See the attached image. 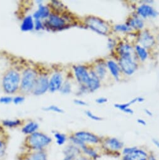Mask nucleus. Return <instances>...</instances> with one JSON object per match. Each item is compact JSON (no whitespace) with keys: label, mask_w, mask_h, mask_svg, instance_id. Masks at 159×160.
I'll return each mask as SVG.
<instances>
[{"label":"nucleus","mask_w":159,"mask_h":160,"mask_svg":"<svg viewBox=\"0 0 159 160\" xmlns=\"http://www.w3.org/2000/svg\"><path fill=\"white\" fill-rule=\"evenodd\" d=\"M127 24L132 30H140L144 27L143 20L137 15L133 16L132 17H130L128 20Z\"/></svg>","instance_id":"nucleus-23"},{"label":"nucleus","mask_w":159,"mask_h":160,"mask_svg":"<svg viewBox=\"0 0 159 160\" xmlns=\"http://www.w3.org/2000/svg\"><path fill=\"white\" fill-rule=\"evenodd\" d=\"M21 72L15 68H10L3 73L1 86L3 91L8 96L20 92Z\"/></svg>","instance_id":"nucleus-2"},{"label":"nucleus","mask_w":159,"mask_h":160,"mask_svg":"<svg viewBox=\"0 0 159 160\" xmlns=\"http://www.w3.org/2000/svg\"><path fill=\"white\" fill-rule=\"evenodd\" d=\"M44 22L45 28L52 31H60L68 27V22L63 15L51 12L49 17Z\"/></svg>","instance_id":"nucleus-6"},{"label":"nucleus","mask_w":159,"mask_h":160,"mask_svg":"<svg viewBox=\"0 0 159 160\" xmlns=\"http://www.w3.org/2000/svg\"><path fill=\"white\" fill-rule=\"evenodd\" d=\"M75 160H92V159L82 154L81 155H80L78 157H77Z\"/></svg>","instance_id":"nucleus-41"},{"label":"nucleus","mask_w":159,"mask_h":160,"mask_svg":"<svg viewBox=\"0 0 159 160\" xmlns=\"http://www.w3.org/2000/svg\"><path fill=\"white\" fill-rule=\"evenodd\" d=\"M138 102V98H136L135 99H132L130 102H127V103H125V104H116L114 105L115 108H116L117 109L127 113L128 114H132L133 113V111L130 108V106L132 104H133L136 102Z\"/></svg>","instance_id":"nucleus-26"},{"label":"nucleus","mask_w":159,"mask_h":160,"mask_svg":"<svg viewBox=\"0 0 159 160\" xmlns=\"http://www.w3.org/2000/svg\"><path fill=\"white\" fill-rule=\"evenodd\" d=\"M64 82L63 75L60 72H55L49 78V92L55 93L60 91Z\"/></svg>","instance_id":"nucleus-13"},{"label":"nucleus","mask_w":159,"mask_h":160,"mask_svg":"<svg viewBox=\"0 0 159 160\" xmlns=\"http://www.w3.org/2000/svg\"><path fill=\"white\" fill-rule=\"evenodd\" d=\"M35 28V20L32 15H27L23 19L20 29L23 32H28L34 30Z\"/></svg>","instance_id":"nucleus-22"},{"label":"nucleus","mask_w":159,"mask_h":160,"mask_svg":"<svg viewBox=\"0 0 159 160\" xmlns=\"http://www.w3.org/2000/svg\"><path fill=\"white\" fill-rule=\"evenodd\" d=\"M53 139L47 134L38 131L37 132L26 136L22 146L21 151H35L46 149L52 143Z\"/></svg>","instance_id":"nucleus-1"},{"label":"nucleus","mask_w":159,"mask_h":160,"mask_svg":"<svg viewBox=\"0 0 159 160\" xmlns=\"http://www.w3.org/2000/svg\"><path fill=\"white\" fill-rule=\"evenodd\" d=\"M148 160H158V159L156 158V156H155V154L153 153L150 152Z\"/></svg>","instance_id":"nucleus-44"},{"label":"nucleus","mask_w":159,"mask_h":160,"mask_svg":"<svg viewBox=\"0 0 159 160\" xmlns=\"http://www.w3.org/2000/svg\"><path fill=\"white\" fill-rule=\"evenodd\" d=\"M43 110L46 112H55L58 114H62L64 112V111L63 109L60 108L58 106L53 105V104L43 108Z\"/></svg>","instance_id":"nucleus-32"},{"label":"nucleus","mask_w":159,"mask_h":160,"mask_svg":"<svg viewBox=\"0 0 159 160\" xmlns=\"http://www.w3.org/2000/svg\"><path fill=\"white\" fill-rule=\"evenodd\" d=\"M20 92L22 95L31 94L39 72L34 68L27 67L21 72Z\"/></svg>","instance_id":"nucleus-3"},{"label":"nucleus","mask_w":159,"mask_h":160,"mask_svg":"<svg viewBox=\"0 0 159 160\" xmlns=\"http://www.w3.org/2000/svg\"><path fill=\"white\" fill-rule=\"evenodd\" d=\"M137 121V123H138V124H140V125H142V126H146V124H147L146 121H144V120L142 119H138Z\"/></svg>","instance_id":"nucleus-43"},{"label":"nucleus","mask_w":159,"mask_h":160,"mask_svg":"<svg viewBox=\"0 0 159 160\" xmlns=\"http://www.w3.org/2000/svg\"><path fill=\"white\" fill-rule=\"evenodd\" d=\"M138 42L140 43V45L146 49L151 48L155 43L154 37L147 30L142 31L140 33L138 38Z\"/></svg>","instance_id":"nucleus-16"},{"label":"nucleus","mask_w":159,"mask_h":160,"mask_svg":"<svg viewBox=\"0 0 159 160\" xmlns=\"http://www.w3.org/2000/svg\"><path fill=\"white\" fill-rule=\"evenodd\" d=\"M100 80H103L107 73V65L102 62H100L95 64L94 68L93 69Z\"/></svg>","instance_id":"nucleus-27"},{"label":"nucleus","mask_w":159,"mask_h":160,"mask_svg":"<svg viewBox=\"0 0 159 160\" xmlns=\"http://www.w3.org/2000/svg\"><path fill=\"white\" fill-rule=\"evenodd\" d=\"M63 154V158L62 160H75L82 153L80 148L70 142L65 146Z\"/></svg>","instance_id":"nucleus-14"},{"label":"nucleus","mask_w":159,"mask_h":160,"mask_svg":"<svg viewBox=\"0 0 159 160\" xmlns=\"http://www.w3.org/2000/svg\"><path fill=\"white\" fill-rule=\"evenodd\" d=\"M39 124L35 121H29L27 122H25V124L22 127V132L26 136L32 134L38 131H39Z\"/></svg>","instance_id":"nucleus-20"},{"label":"nucleus","mask_w":159,"mask_h":160,"mask_svg":"<svg viewBox=\"0 0 159 160\" xmlns=\"http://www.w3.org/2000/svg\"><path fill=\"white\" fill-rule=\"evenodd\" d=\"M7 134H8V133L6 131L5 128H4L2 126V125L1 124V122H0V137L5 136V135H7Z\"/></svg>","instance_id":"nucleus-40"},{"label":"nucleus","mask_w":159,"mask_h":160,"mask_svg":"<svg viewBox=\"0 0 159 160\" xmlns=\"http://www.w3.org/2000/svg\"><path fill=\"white\" fill-rule=\"evenodd\" d=\"M135 50L137 55L141 61H145L148 56V53L147 51V49L143 48L140 45H137L135 47Z\"/></svg>","instance_id":"nucleus-30"},{"label":"nucleus","mask_w":159,"mask_h":160,"mask_svg":"<svg viewBox=\"0 0 159 160\" xmlns=\"http://www.w3.org/2000/svg\"><path fill=\"white\" fill-rule=\"evenodd\" d=\"M25 101V97L23 95H18L13 98V103L15 105H19L23 103Z\"/></svg>","instance_id":"nucleus-35"},{"label":"nucleus","mask_w":159,"mask_h":160,"mask_svg":"<svg viewBox=\"0 0 159 160\" xmlns=\"http://www.w3.org/2000/svg\"><path fill=\"white\" fill-rule=\"evenodd\" d=\"M118 65L121 70L127 75H132L138 68V65L134 59L133 53L120 55Z\"/></svg>","instance_id":"nucleus-8"},{"label":"nucleus","mask_w":159,"mask_h":160,"mask_svg":"<svg viewBox=\"0 0 159 160\" xmlns=\"http://www.w3.org/2000/svg\"><path fill=\"white\" fill-rule=\"evenodd\" d=\"M106 65L107 67L108 68L111 75L113 77V78L116 80H118L120 77V73L121 72L119 65L112 60H108L107 62Z\"/></svg>","instance_id":"nucleus-24"},{"label":"nucleus","mask_w":159,"mask_h":160,"mask_svg":"<svg viewBox=\"0 0 159 160\" xmlns=\"http://www.w3.org/2000/svg\"><path fill=\"white\" fill-rule=\"evenodd\" d=\"M114 30L116 32H130L132 29L127 24H118L114 27Z\"/></svg>","instance_id":"nucleus-33"},{"label":"nucleus","mask_w":159,"mask_h":160,"mask_svg":"<svg viewBox=\"0 0 159 160\" xmlns=\"http://www.w3.org/2000/svg\"><path fill=\"white\" fill-rule=\"evenodd\" d=\"M82 154L92 160H98L102 155L100 146H94L84 144L80 148Z\"/></svg>","instance_id":"nucleus-15"},{"label":"nucleus","mask_w":159,"mask_h":160,"mask_svg":"<svg viewBox=\"0 0 159 160\" xmlns=\"http://www.w3.org/2000/svg\"><path fill=\"white\" fill-rule=\"evenodd\" d=\"M9 142L8 134L0 137V160H5Z\"/></svg>","instance_id":"nucleus-25"},{"label":"nucleus","mask_w":159,"mask_h":160,"mask_svg":"<svg viewBox=\"0 0 159 160\" xmlns=\"http://www.w3.org/2000/svg\"><path fill=\"white\" fill-rule=\"evenodd\" d=\"M51 13V11L50 7L42 4L38 6L37 10L33 13L32 17L34 20H40L45 21L49 17Z\"/></svg>","instance_id":"nucleus-18"},{"label":"nucleus","mask_w":159,"mask_h":160,"mask_svg":"<svg viewBox=\"0 0 159 160\" xmlns=\"http://www.w3.org/2000/svg\"><path fill=\"white\" fill-rule=\"evenodd\" d=\"M73 70L76 81L80 85L86 86L90 78L88 68L84 65H76L73 66Z\"/></svg>","instance_id":"nucleus-12"},{"label":"nucleus","mask_w":159,"mask_h":160,"mask_svg":"<svg viewBox=\"0 0 159 160\" xmlns=\"http://www.w3.org/2000/svg\"><path fill=\"white\" fill-rule=\"evenodd\" d=\"M90 78L89 82L86 85L89 92H94L100 88V80L93 69L90 70Z\"/></svg>","instance_id":"nucleus-19"},{"label":"nucleus","mask_w":159,"mask_h":160,"mask_svg":"<svg viewBox=\"0 0 159 160\" xmlns=\"http://www.w3.org/2000/svg\"><path fill=\"white\" fill-rule=\"evenodd\" d=\"M117 52L118 53L119 56H120V55L128 54V53H133L134 50L130 45L127 43H121L118 45L117 48Z\"/></svg>","instance_id":"nucleus-28"},{"label":"nucleus","mask_w":159,"mask_h":160,"mask_svg":"<svg viewBox=\"0 0 159 160\" xmlns=\"http://www.w3.org/2000/svg\"><path fill=\"white\" fill-rule=\"evenodd\" d=\"M152 142L153 143V144L159 149V140L157 139H152Z\"/></svg>","instance_id":"nucleus-45"},{"label":"nucleus","mask_w":159,"mask_h":160,"mask_svg":"<svg viewBox=\"0 0 159 160\" xmlns=\"http://www.w3.org/2000/svg\"><path fill=\"white\" fill-rule=\"evenodd\" d=\"M53 136L55 139L56 143L58 146H63L68 140V136L66 134L58 131H54Z\"/></svg>","instance_id":"nucleus-29"},{"label":"nucleus","mask_w":159,"mask_h":160,"mask_svg":"<svg viewBox=\"0 0 159 160\" xmlns=\"http://www.w3.org/2000/svg\"><path fill=\"white\" fill-rule=\"evenodd\" d=\"M150 152L138 146H126L121 151V160H148Z\"/></svg>","instance_id":"nucleus-5"},{"label":"nucleus","mask_w":159,"mask_h":160,"mask_svg":"<svg viewBox=\"0 0 159 160\" xmlns=\"http://www.w3.org/2000/svg\"><path fill=\"white\" fill-rule=\"evenodd\" d=\"M72 134L80 141L87 145L100 146L102 141V138L90 131H79Z\"/></svg>","instance_id":"nucleus-9"},{"label":"nucleus","mask_w":159,"mask_h":160,"mask_svg":"<svg viewBox=\"0 0 159 160\" xmlns=\"http://www.w3.org/2000/svg\"><path fill=\"white\" fill-rule=\"evenodd\" d=\"M137 15L142 19L147 18H155L158 16V12L150 5L147 4H143L140 5L137 10Z\"/></svg>","instance_id":"nucleus-17"},{"label":"nucleus","mask_w":159,"mask_h":160,"mask_svg":"<svg viewBox=\"0 0 159 160\" xmlns=\"http://www.w3.org/2000/svg\"><path fill=\"white\" fill-rule=\"evenodd\" d=\"M85 24L89 28L102 35H106L109 32L108 24L102 19L94 16L87 17Z\"/></svg>","instance_id":"nucleus-7"},{"label":"nucleus","mask_w":159,"mask_h":160,"mask_svg":"<svg viewBox=\"0 0 159 160\" xmlns=\"http://www.w3.org/2000/svg\"><path fill=\"white\" fill-rule=\"evenodd\" d=\"M125 147L124 143L118 138L106 137L103 138L100 148L102 154L113 157L121 156V151Z\"/></svg>","instance_id":"nucleus-4"},{"label":"nucleus","mask_w":159,"mask_h":160,"mask_svg":"<svg viewBox=\"0 0 159 160\" xmlns=\"http://www.w3.org/2000/svg\"><path fill=\"white\" fill-rule=\"evenodd\" d=\"M49 78L50 76L46 73H39L31 94L35 96H40L48 92Z\"/></svg>","instance_id":"nucleus-10"},{"label":"nucleus","mask_w":159,"mask_h":160,"mask_svg":"<svg viewBox=\"0 0 159 160\" xmlns=\"http://www.w3.org/2000/svg\"><path fill=\"white\" fill-rule=\"evenodd\" d=\"M60 92L64 95H67L71 92V84L68 80L64 81V82L60 90Z\"/></svg>","instance_id":"nucleus-31"},{"label":"nucleus","mask_w":159,"mask_h":160,"mask_svg":"<svg viewBox=\"0 0 159 160\" xmlns=\"http://www.w3.org/2000/svg\"><path fill=\"white\" fill-rule=\"evenodd\" d=\"M16 160H48L47 149L35 151H21L15 158Z\"/></svg>","instance_id":"nucleus-11"},{"label":"nucleus","mask_w":159,"mask_h":160,"mask_svg":"<svg viewBox=\"0 0 159 160\" xmlns=\"http://www.w3.org/2000/svg\"><path fill=\"white\" fill-rule=\"evenodd\" d=\"M13 97L11 96H4L0 98V103L3 104H10L13 102Z\"/></svg>","instance_id":"nucleus-36"},{"label":"nucleus","mask_w":159,"mask_h":160,"mask_svg":"<svg viewBox=\"0 0 159 160\" xmlns=\"http://www.w3.org/2000/svg\"><path fill=\"white\" fill-rule=\"evenodd\" d=\"M45 29L44 22L40 20H35V28L34 30L35 31L39 32L41 30H43Z\"/></svg>","instance_id":"nucleus-34"},{"label":"nucleus","mask_w":159,"mask_h":160,"mask_svg":"<svg viewBox=\"0 0 159 160\" xmlns=\"http://www.w3.org/2000/svg\"><path fill=\"white\" fill-rule=\"evenodd\" d=\"M25 122L26 121L25 120L21 119H7L0 121L1 124L4 128L8 129H15L19 127H22L25 124Z\"/></svg>","instance_id":"nucleus-21"},{"label":"nucleus","mask_w":159,"mask_h":160,"mask_svg":"<svg viewBox=\"0 0 159 160\" xmlns=\"http://www.w3.org/2000/svg\"><path fill=\"white\" fill-rule=\"evenodd\" d=\"M108 101V99L105 98H99L96 99V102L99 104H103L106 103Z\"/></svg>","instance_id":"nucleus-39"},{"label":"nucleus","mask_w":159,"mask_h":160,"mask_svg":"<svg viewBox=\"0 0 159 160\" xmlns=\"http://www.w3.org/2000/svg\"><path fill=\"white\" fill-rule=\"evenodd\" d=\"M73 102L76 105H78V106H85L87 105V103L85 101H84L80 100V99H75Z\"/></svg>","instance_id":"nucleus-38"},{"label":"nucleus","mask_w":159,"mask_h":160,"mask_svg":"<svg viewBox=\"0 0 159 160\" xmlns=\"http://www.w3.org/2000/svg\"><path fill=\"white\" fill-rule=\"evenodd\" d=\"M115 41L114 40H113L112 39H109L108 40V48H110V49H112V48H113V47H114V46H115Z\"/></svg>","instance_id":"nucleus-42"},{"label":"nucleus","mask_w":159,"mask_h":160,"mask_svg":"<svg viewBox=\"0 0 159 160\" xmlns=\"http://www.w3.org/2000/svg\"><path fill=\"white\" fill-rule=\"evenodd\" d=\"M145 112L146 113V114H147L149 116H152V115H153L152 112L150 110H148V109H145Z\"/></svg>","instance_id":"nucleus-46"},{"label":"nucleus","mask_w":159,"mask_h":160,"mask_svg":"<svg viewBox=\"0 0 159 160\" xmlns=\"http://www.w3.org/2000/svg\"><path fill=\"white\" fill-rule=\"evenodd\" d=\"M85 114L86 116L90 118V119L93 120V121H100L102 120V118L100 116H98L97 115H95V114H94L92 112H91L90 111H85Z\"/></svg>","instance_id":"nucleus-37"}]
</instances>
